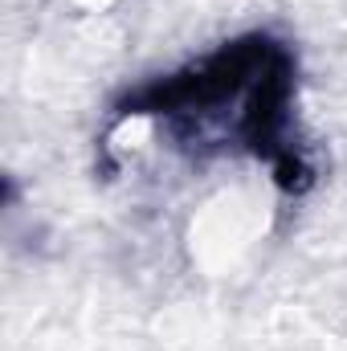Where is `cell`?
<instances>
[{"label": "cell", "mask_w": 347, "mask_h": 351, "mask_svg": "<svg viewBox=\"0 0 347 351\" xmlns=\"http://www.w3.org/2000/svg\"><path fill=\"white\" fill-rule=\"evenodd\" d=\"M115 114L160 123L192 152H246L286 192L315 180L307 147L294 139V53L270 33L233 37L184 70L131 90Z\"/></svg>", "instance_id": "obj_1"}]
</instances>
